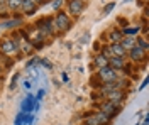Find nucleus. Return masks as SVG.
I'll return each instance as SVG.
<instances>
[{
  "label": "nucleus",
  "mask_w": 149,
  "mask_h": 125,
  "mask_svg": "<svg viewBox=\"0 0 149 125\" xmlns=\"http://www.w3.org/2000/svg\"><path fill=\"white\" fill-rule=\"evenodd\" d=\"M100 54H103V56H105L107 59H110V58H112V51H110V46H105V48L102 49V52H100Z\"/></svg>",
  "instance_id": "nucleus-19"
},
{
  "label": "nucleus",
  "mask_w": 149,
  "mask_h": 125,
  "mask_svg": "<svg viewBox=\"0 0 149 125\" xmlns=\"http://www.w3.org/2000/svg\"><path fill=\"white\" fill-rule=\"evenodd\" d=\"M5 3H7V7L10 10H17V9H20L22 0H5Z\"/></svg>",
  "instance_id": "nucleus-16"
},
{
  "label": "nucleus",
  "mask_w": 149,
  "mask_h": 125,
  "mask_svg": "<svg viewBox=\"0 0 149 125\" xmlns=\"http://www.w3.org/2000/svg\"><path fill=\"white\" fill-rule=\"evenodd\" d=\"M110 51H112V56H117V58H125L127 56V51L122 48L120 42H113L110 46Z\"/></svg>",
  "instance_id": "nucleus-10"
},
{
  "label": "nucleus",
  "mask_w": 149,
  "mask_h": 125,
  "mask_svg": "<svg viewBox=\"0 0 149 125\" xmlns=\"http://www.w3.org/2000/svg\"><path fill=\"white\" fill-rule=\"evenodd\" d=\"M109 122H110V118L107 115H103L102 112H95V113L85 118V125H107Z\"/></svg>",
  "instance_id": "nucleus-1"
},
{
  "label": "nucleus",
  "mask_w": 149,
  "mask_h": 125,
  "mask_svg": "<svg viewBox=\"0 0 149 125\" xmlns=\"http://www.w3.org/2000/svg\"><path fill=\"white\" fill-rule=\"evenodd\" d=\"M100 112H102L103 115H107L109 118H112L113 115H117L119 105H113V103H110V102H103L102 105H100Z\"/></svg>",
  "instance_id": "nucleus-6"
},
{
  "label": "nucleus",
  "mask_w": 149,
  "mask_h": 125,
  "mask_svg": "<svg viewBox=\"0 0 149 125\" xmlns=\"http://www.w3.org/2000/svg\"><path fill=\"white\" fill-rule=\"evenodd\" d=\"M68 9L73 15L81 14V10L85 9V0H68Z\"/></svg>",
  "instance_id": "nucleus-7"
},
{
  "label": "nucleus",
  "mask_w": 149,
  "mask_h": 125,
  "mask_svg": "<svg viewBox=\"0 0 149 125\" xmlns=\"http://www.w3.org/2000/svg\"><path fill=\"white\" fill-rule=\"evenodd\" d=\"M136 46H139V48L142 49V51H148V48H149L148 41H146V39H142V37L137 39V44H136Z\"/></svg>",
  "instance_id": "nucleus-18"
},
{
  "label": "nucleus",
  "mask_w": 149,
  "mask_h": 125,
  "mask_svg": "<svg viewBox=\"0 0 149 125\" xmlns=\"http://www.w3.org/2000/svg\"><path fill=\"white\" fill-rule=\"evenodd\" d=\"M0 71H2V68H0Z\"/></svg>",
  "instance_id": "nucleus-23"
},
{
  "label": "nucleus",
  "mask_w": 149,
  "mask_h": 125,
  "mask_svg": "<svg viewBox=\"0 0 149 125\" xmlns=\"http://www.w3.org/2000/svg\"><path fill=\"white\" fill-rule=\"evenodd\" d=\"M112 9H113V3H109V5L105 7V10H103V14H109V12H110Z\"/></svg>",
  "instance_id": "nucleus-21"
},
{
  "label": "nucleus",
  "mask_w": 149,
  "mask_h": 125,
  "mask_svg": "<svg viewBox=\"0 0 149 125\" xmlns=\"http://www.w3.org/2000/svg\"><path fill=\"white\" fill-rule=\"evenodd\" d=\"M127 54H129V58L134 61V63H141V61H144L146 59V51H142L139 46H134V48H130L127 51Z\"/></svg>",
  "instance_id": "nucleus-5"
},
{
  "label": "nucleus",
  "mask_w": 149,
  "mask_h": 125,
  "mask_svg": "<svg viewBox=\"0 0 149 125\" xmlns=\"http://www.w3.org/2000/svg\"><path fill=\"white\" fill-rule=\"evenodd\" d=\"M0 51L5 52V54H12V52L19 51V44L15 41H12V39H3L0 42Z\"/></svg>",
  "instance_id": "nucleus-3"
},
{
  "label": "nucleus",
  "mask_w": 149,
  "mask_h": 125,
  "mask_svg": "<svg viewBox=\"0 0 149 125\" xmlns=\"http://www.w3.org/2000/svg\"><path fill=\"white\" fill-rule=\"evenodd\" d=\"M109 37H110L112 42H120L124 34H122V30H112L110 34H109Z\"/></svg>",
  "instance_id": "nucleus-15"
},
{
  "label": "nucleus",
  "mask_w": 149,
  "mask_h": 125,
  "mask_svg": "<svg viewBox=\"0 0 149 125\" xmlns=\"http://www.w3.org/2000/svg\"><path fill=\"white\" fill-rule=\"evenodd\" d=\"M54 24H56V27H58L59 30H66V29H70V26H71V22H70V17L66 15L65 12H59V14L56 15Z\"/></svg>",
  "instance_id": "nucleus-4"
},
{
  "label": "nucleus",
  "mask_w": 149,
  "mask_h": 125,
  "mask_svg": "<svg viewBox=\"0 0 149 125\" xmlns=\"http://www.w3.org/2000/svg\"><path fill=\"white\" fill-rule=\"evenodd\" d=\"M141 27L137 26V27H127V29H122V34H125V36H134V34H139Z\"/></svg>",
  "instance_id": "nucleus-17"
},
{
  "label": "nucleus",
  "mask_w": 149,
  "mask_h": 125,
  "mask_svg": "<svg viewBox=\"0 0 149 125\" xmlns=\"http://www.w3.org/2000/svg\"><path fill=\"white\" fill-rule=\"evenodd\" d=\"M113 90H119V86H117L115 81H105L102 86H100V91H102L103 96H107L110 91H113Z\"/></svg>",
  "instance_id": "nucleus-11"
},
{
  "label": "nucleus",
  "mask_w": 149,
  "mask_h": 125,
  "mask_svg": "<svg viewBox=\"0 0 149 125\" xmlns=\"http://www.w3.org/2000/svg\"><path fill=\"white\" fill-rule=\"evenodd\" d=\"M120 44H122V48L125 49V51H129L130 48H134V46H136V42H134V39H132V37H122Z\"/></svg>",
  "instance_id": "nucleus-14"
},
{
  "label": "nucleus",
  "mask_w": 149,
  "mask_h": 125,
  "mask_svg": "<svg viewBox=\"0 0 149 125\" xmlns=\"http://www.w3.org/2000/svg\"><path fill=\"white\" fill-rule=\"evenodd\" d=\"M32 2H34V3H36V2H42V0H32Z\"/></svg>",
  "instance_id": "nucleus-22"
},
{
  "label": "nucleus",
  "mask_w": 149,
  "mask_h": 125,
  "mask_svg": "<svg viewBox=\"0 0 149 125\" xmlns=\"http://www.w3.org/2000/svg\"><path fill=\"white\" fill-rule=\"evenodd\" d=\"M105 98H107V102H110V103H113V105H119L122 100L125 98V95H124L122 90H113V91H110Z\"/></svg>",
  "instance_id": "nucleus-8"
},
{
  "label": "nucleus",
  "mask_w": 149,
  "mask_h": 125,
  "mask_svg": "<svg viewBox=\"0 0 149 125\" xmlns=\"http://www.w3.org/2000/svg\"><path fill=\"white\" fill-rule=\"evenodd\" d=\"M109 66L112 69H115V71H119V69H124L125 66V58H117V56H112L109 59Z\"/></svg>",
  "instance_id": "nucleus-9"
},
{
  "label": "nucleus",
  "mask_w": 149,
  "mask_h": 125,
  "mask_svg": "<svg viewBox=\"0 0 149 125\" xmlns=\"http://www.w3.org/2000/svg\"><path fill=\"white\" fill-rule=\"evenodd\" d=\"M98 78L102 79L103 83L105 81H117V73L110 66H105V68H100L98 69Z\"/></svg>",
  "instance_id": "nucleus-2"
},
{
  "label": "nucleus",
  "mask_w": 149,
  "mask_h": 125,
  "mask_svg": "<svg viewBox=\"0 0 149 125\" xmlns=\"http://www.w3.org/2000/svg\"><path fill=\"white\" fill-rule=\"evenodd\" d=\"M93 63H95V66L98 68V69H100V68H105V66H109V59L105 58L103 54H100V52H98V54L95 56V59H93Z\"/></svg>",
  "instance_id": "nucleus-13"
},
{
  "label": "nucleus",
  "mask_w": 149,
  "mask_h": 125,
  "mask_svg": "<svg viewBox=\"0 0 149 125\" xmlns=\"http://www.w3.org/2000/svg\"><path fill=\"white\" fill-rule=\"evenodd\" d=\"M61 7V0H54L53 2V9H59Z\"/></svg>",
  "instance_id": "nucleus-20"
},
{
  "label": "nucleus",
  "mask_w": 149,
  "mask_h": 125,
  "mask_svg": "<svg viewBox=\"0 0 149 125\" xmlns=\"http://www.w3.org/2000/svg\"><path fill=\"white\" fill-rule=\"evenodd\" d=\"M20 9L24 10L26 14H34V10H36V3H34L32 0H22Z\"/></svg>",
  "instance_id": "nucleus-12"
}]
</instances>
